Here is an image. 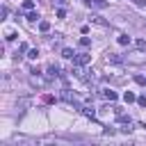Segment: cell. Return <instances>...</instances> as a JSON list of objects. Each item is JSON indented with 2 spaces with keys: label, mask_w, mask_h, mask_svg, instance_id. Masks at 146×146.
Returning <instances> with one entry per match:
<instances>
[{
  "label": "cell",
  "mask_w": 146,
  "mask_h": 146,
  "mask_svg": "<svg viewBox=\"0 0 146 146\" xmlns=\"http://www.w3.org/2000/svg\"><path fill=\"white\" fill-rule=\"evenodd\" d=\"M100 96H103L105 100H110V103L116 100V91H112V89H100Z\"/></svg>",
  "instance_id": "obj_6"
},
{
  "label": "cell",
  "mask_w": 146,
  "mask_h": 146,
  "mask_svg": "<svg viewBox=\"0 0 146 146\" xmlns=\"http://www.w3.org/2000/svg\"><path fill=\"white\" fill-rule=\"evenodd\" d=\"M123 59L128 64H146V50H139L137 48V52H128Z\"/></svg>",
  "instance_id": "obj_1"
},
{
  "label": "cell",
  "mask_w": 146,
  "mask_h": 146,
  "mask_svg": "<svg viewBox=\"0 0 146 146\" xmlns=\"http://www.w3.org/2000/svg\"><path fill=\"white\" fill-rule=\"evenodd\" d=\"M5 39H7V41H11V39H16V32H14V30H7V36H5Z\"/></svg>",
  "instance_id": "obj_19"
},
{
  "label": "cell",
  "mask_w": 146,
  "mask_h": 146,
  "mask_svg": "<svg viewBox=\"0 0 146 146\" xmlns=\"http://www.w3.org/2000/svg\"><path fill=\"white\" fill-rule=\"evenodd\" d=\"M89 5H91V7H96V9H105V7H107V2H105V0H91Z\"/></svg>",
  "instance_id": "obj_9"
},
{
  "label": "cell",
  "mask_w": 146,
  "mask_h": 146,
  "mask_svg": "<svg viewBox=\"0 0 146 146\" xmlns=\"http://www.w3.org/2000/svg\"><path fill=\"white\" fill-rule=\"evenodd\" d=\"M89 23H94V25H100V27H107V25H110V23H107L103 16H98V14H91V16H89Z\"/></svg>",
  "instance_id": "obj_4"
},
{
  "label": "cell",
  "mask_w": 146,
  "mask_h": 146,
  "mask_svg": "<svg viewBox=\"0 0 146 146\" xmlns=\"http://www.w3.org/2000/svg\"><path fill=\"white\" fill-rule=\"evenodd\" d=\"M80 46H82V48H89V46H91V39H89V36H82V39H80Z\"/></svg>",
  "instance_id": "obj_16"
},
{
  "label": "cell",
  "mask_w": 146,
  "mask_h": 146,
  "mask_svg": "<svg viewBox=\"0 0 146 146\" xmlns=\"http://www.w3.org/2000/svg\"><path fill=\"white\" fill-rule=\"evenodd\" d=\"M123 100H125V103H135V100H137V96H135L132 91H125V94H123Z\"/></svg>",
  "instance_id": "obj_14"
},
{
  "label": "cell",
  "mask_w": 146,
  "mask_h": 146,
  "mask_svg": "<svg viewBox=\"0 0 146 146\" xmlns=\"http://www.w3.org/2000/svg\"><path fill=\"white\" fill-rule=\"evenodd\" d=\"M27 59H32V62L39 59V50H36V48H30V50H27Z\"/></svg>",
  "instance_id": "obj_13"
},
{
  "label": "cell",
  "mask_w": 146,
  "mask_h": 146,
  "mask_svg": "<svg viewBox=\"0 0 146 146\" xmlns=\"http://www.w3.org/2000/svg\"><path fill=\"white\" fill-rule=\"evenodd\" d=\"M18 50H21V52H27V50H30V48H27V43H25V41H23V43H21V46H18Z\"/></svg>",
  "instance_id": "obj_20"
},
{
  "label": "cell",
  "mask_w": 146,
  "mask_h": 146,
  "mask_svg": "<svg viewBox=\"0 0 146 146\" xmlns=\"http://www.w3.org/2000/svg\"><path fill=\"white\" fill-rule=\"evenodd\" d=\"M116 41H119V46H128V43H130V36H128V34H119Z\"/></svg>",
  "instance_id": "obj_12"
},
{
  "label": "cell",
  "mask_w": 146,
  "mask_h": 146,
  "mask_svg": "<svg viewBox=\"0 0 146 146\" xmlns=\"http://www.w3.org/2000/svg\"><path fill=\"white\" fill-rule=\"evenodd\" d=\"M62 57H66V59H73V57H75V52H73L71 48H64V50H62Z\"/></svg>",
  "instance_id": "obj_15"
},
{
  "label": "cell",
  "mask_w": 146,
  "mask_h": 146,
  "mask_svg": "<svg viewBox=\"0 0 146 146\" xmlns=\"http://www.w3.org/2000/svg\"><path fill=\"white\" fill-rule=\"evenodd\" d=\"M25 18H27V23H36V21H39V14L32 9V11H27V16H25Z\"/></svg>",
  "instance_id": "obj_8"
},
{
  "label": "cell",
  "mask_w": 146,
  "mask_h": 146,
  "mask_svg": "<svg viewBox=\"0 0 146 146\" xmlns=\"http://www.w3.org/2000/svg\"><path fill=\"white\" fill-rule=\"evenodd\" d=\"M82 112H84L87 116H96V112H94V107H82Z\"/></svg>",
  "instance_id": "obj_18"
},
{
  "label": "cell",
  "mask_w": 146,
  "mask_h": 146,
  "mask_svg": "<svg viewBox=\"0 0 146 146\" xmlns=\"http://www.w3.org/2000/svg\"><path fill=\"white\" fill-rule=\"evenodd\" d=\"M39 30H41L43 34H46V32H50V23H48V21H39Z\"/></svg>",
  "instance_id": "obj_11"
},
{
  "label": "cell",
  "mask_w": 146,
  "mask_h": 146,
  "mask_svg": "<svg viewBox=\"0 0 146 146\" xmlns=\"http://www.w3.org/2000/svg\"><path fill=\"white\" fill-rule=\"evenodd\" d=\"M125 59L121 57V55H116V52H107L105 55V64H123Z\"/></svg>",
  "instance_id": "obj_3"
},
{
  "label": "cell",
  "mask_w": 146,
  "mask_h": 146,
  "mask_svg": "<svg viewBox=\"0 0 146 146\" xmlns=\"http://www.w3.org/2000/svg\"><path fill=\"white\" fill-rule=\"evenodd\" d=\"M73 62H75V64H80V66H84V64H89V62H91V55H89V52H75Z\"/></svg>",
  "instance_id": "obj_2"
},
{
  "label": "cell",
  "mask_w": 146,
  "mask_h": 146,
  "mask_svg": "<svg viewBox=\"0 0 146 146\" xmlns=\"http://www.w3.org/2000/svg\"><path fill=\"white\" fill-rule=\"evenodd\" d=\"M135 80H137V84H146V78H144V75H137Z\"/></svg>",
  "instance_id": "obj_21"
},
{
  "label": "cell",
  "mask_w": 146,
  "mask_h": 146,
  "mask_svg": "<svg viewBox=\"0 0 146 146\" xmlns=\"http://www.w3.org/2000/svg\"><path fill=\"white\" fill-rule=\"evenodd\" d=\"M46 73H48V78H50V80H55V78H59V66H57V64H50Z\"/></svg>",
  "instance_id": "obj_7"
},
{
  "label": "cell",
  "mask_w": 146,
  "mask_h": 146,
  "mask_svg": "<svg viewBox=\"0 0 146 146\" xmlns=\"http://www.w3.org/2000/svg\"><path fill=\"white\" fill-rule=\"evenodd\" d=\"M135 46H137L139 50H146V39H137V41H135Z\"/></svg>",
  "instance_id": "obj_17"
},
{
  "label": "cell",
  "mask_w": 146,
  "mask_h": 146,
  "mask_svg": "<svg viewBox=\"0 0 146 146\" xmlns=\"http://www.w3.org/2000/svg\"><path fill=\"white\" fill-rule=\"evenodd\" d=\"M30 84H32V87H43V84H46V80H43L41 75L32 73V75H30Z\"/></svg>",
  "instance_id": "obj_5"
},
{
  "label": "cell",
  "mask_w": 146,
  "mask_h": 146,
  "mask_svg": "<svg viewBox=\"0 0 146 146\" xmlns=\"http://www.w3.org/2000/svg\"><path fill=\"white\" fill-rule=\"evenodd\" d=\"M137 103H139L141 107H146V96H139V98H137Z\"/></svg>",
  "instance_id": "obj_22"
},
{
  "label": "cell",
  "mask_w": 146,
  "mask_h": 146,
  "mask_svg": "<svg viewBox=\"0 0 146 146\" xmlns=\"http://www.w3.org/2000/svg\"><path fill=\"white\" fill-rule=\"evenodd\" d=\"M21 7H23L25 11H32V9H34V0H23V5H21Z\"/></svg>",
  "instance_id": "obj_10"
}]
</instances>
